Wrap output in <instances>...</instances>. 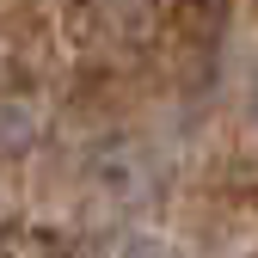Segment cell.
Wrapping results in <instances>:
<instances>
[{
	"label": "cell",
	"mask_w": 258,
	"mask_h": 258,
	"mask_svg": "<svg viewBox=\"0 0 258 258\" xmlns=\"http://www.w3.org/2000/svg\"><path fill=\"white\" fill-rule=\"evenodd\" d=\"M37 129V111L31 105H0V154H19Z\"/></svg>",
	"instance_id": "6da1fadb"
}]
</instances>
